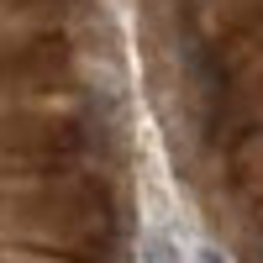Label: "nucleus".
<instances>
[{
    "instance_id": "1",
    "label": "nucleus",
    "mask_w": 263,
    "mask_h": 263,
    "mask_svg": "<svg viewBox=\"0 0 263 263\" xmlns=\"http://www.w3.org/2000/svg\"><path fill=\"white\" fill-rule=\"evenodd\" d=\"M142 263H195V258H184V248L168 232H147L142 237Z\"/></svg>"
},
{
    "instance_id": "2",
    "label": "nucleus",
    "mask_w": 263,
    "mask_h": 263,
    "mask_svg": "<svg viewBox=\"0 0 263 263\" xmlns=\"http://www.w3.org/2000/svg\"><path fill=\"white\" fill-rule=\"evenodd\" d=\"M190 258H195V263H227V258H221V253H216V248H211V242H200V248H195V253H190Z\"/></svg>"
}]
</instances>
